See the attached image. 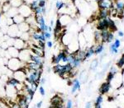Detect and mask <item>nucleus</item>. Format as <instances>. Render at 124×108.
I'll use <instances>...</instances> for the list:
<instances>
[{"mask_svg": "<svg viewBox=\"0 0 124 108\" xmlns=\"http://www.w3.org/2000/svg\"><path fill=\"white\" fill-rule=\"evenodd\" d=\"M51 107H55L59 105H63V99H62L61 97H59V96L56 95L51 98Z\"/></svg>", "mask_w": 124, "mask_h": 108, "instance_id": "2eb2a0df", "label": "nucleus"}, {"mask_svg": "<svg viewBox=\"0 0 124 108\" xmlns=\"http://www.w3.org/2000/svg\"><path fill=\"white\" fill-rule=\"evenodd\" d=\"M103 101V95H99V97H98L97 98H96L94 104H98V105H101Z\"/></svg>", "mask_w": 124, "mask_h": 108, "instance_id": "c9c22d12", "label": "nucleus"}, {"mask_svg": "<svg viewBox=\"0 0 124 108\" xmlns=\"http://www.w3.org/2000/svg\"><path fill=\"white\" fill-rule=\"evenodd\" d=\"M10 4H11L12 7H17L18 8L20 6H22L24 3V0H10Z\"/></svg>", "mask_w": 124, "mask_h": 108, "instance_id": "b1692460", "label": "nucleus"}, {"mask_svg": "<svg viewBox=\"0 0 124 108\" xmlns=\"http://www.w3.org/2000/svg\"><path fill=\"white\" fill-rule=\"evenodd\" d=\"M93 38H94V41L97 44L102 43V37H101V31L99 30H96L93 32Z\"/></svg>", "mask_w": 124, "mask_h": 108, "instance_id": "5701e85b", "label": "nucleus"}, {"mask_svg": "<svg viewBox=\"0 0 124 108\" xmlns=\"http://www.w3.org/2000/svg\"><path fill=\"white\" fill-rule=\"evenodd\" d=\"M14 22H13V19L12 17H7V26L8 27H10V26L13 25Z\"/></svg>", "mask_w": 124, "mask_h": 108, "instance_id": "a19ab883", "label": "nucleus"}, {"mask_svg": "<svg viewBox=\"0 0 124 108\" xmlns=\"http://www.w3.org/2000/svg\"><path fill=\"white\" fill-rule=\"evenodd\" d=\"M17 27H18L19 31H21L22 33H23V32H28V31H30V29H31L30 26L27 22H22L21 24L17 25Z\"/></svg>", "mask_w": 124, "mask_h": 108, "instance_id": "a211bd4d", "label": "nucleus"}, {"mask_svg": "<svg viewBox=\"0 0 124 108\" xmlns=\"http://www.w3.org/2000/svg\"><path fill=\"white\" fill-rule=\"evenodd\" d=\"M27 64L22 62L18 58H10L8 61V65L6 67L11 71L15 72L21 69H25Z\"/></svg>", "mask_w": 124, "mask_h": 108, "instance_id": "f257e3e1", "label": "nucleus"}, {"mask_svg": "<svg viewBox=\"0 0 124 108\" xmlns=\"http://www.w3.org/2000/svg\"><path fill=\"white\" fill-rule=\"evenodd\" d=\"M46 45L47 46V48L51 49V48H52V46H53V42L49 40V41H47L46 42Z\"/></svg>", "mask_w": 124, "mask_h": 108, "instance_id": "79ce46f5", "label": "nucleus"}, {"mask_svg": "<svg viewBox=\"0 0 124 108\" xmlns=\"http://www.w3.org/2000/svg\"><path fill=\"white\" fill-rule=\"evenodd\" d=\"M81 82L78 79H75L72 81V87H71V93L75 94L78 90L80 89Z\"/></svg>", "mask_w": 124, "mask_h": 108, "instance_id": "ddd939ff", "label": "nucleus"}, {"mask_svg": "<svg viewBox=\"0 0 124 108\" xmlns=\"http://www.w3.org/2000/svg\"><path fill=\"white\" fill-rule=\"evenodd\" d=\"M21 34H22V32L19 31L17 25H15V24H13V25L10 26V27H8V28L7 35H8L9 36L12 37V38L20 37Z\"/></svg>", "mask_w": 124, "mask_h": 108, "instance_id": "20e7f679", "label": "nucleus"}, {"mask_svg": "<svg viewBox=\"0 0 124 108\" xmlns=\"http://www.w3.org/2000/svg\"><path fill=\"white\" fill-rule=\"evenodd\" d=\"M51 33L49 32V31H46V32H45V37H46V40H47V41H49L50 39L51 38Z\"/></svg>", "mask_w": 124, "mask_h": 108, "instance_id": "37998d69", "label": "nucleus"}, {"mask_svg": "<svg viewBox=\"0 0 124 108\" xmlns=\"http://www.w3.org/2000/svg\"><path fill=\"white\" fill-rule=\"evenodd\" d=\"M113 78H114V75H113V73H108V75H107V77H106V82L111 83V82L113 81Z\"/></svg>", "mask_w": 124, "mask_h": 108, "instance_id": "e433bc0d", "label": "nucleus"}, {"mask_svg": "<svg viewBox=\"0 0 124 108\" xmlns=\"http://www.w3.org/2000/svg\"><path fill=\"white\" fill-rule=\"evenodd\" d=\"M17 14H18V8L11 7V8H10L4 15L7 17H12V18H13V17H14L15 16L17 15Z\"/></svg>", "mask_w": 124, "mask_h": 108, "instance_id": "f3484780", "label": "nucleus"}, {"mask_svg": "<svg viewBox=\"0 0 124 108\" xmlns=\"http://www.w3.org/2000/svg\"><path fill=\"white\" fill-rule=\"evenodd\" d=\"M38 91H39V93L41 94L42 97H44V96L46 95V90H45V88H44V87L43 86H39L38 87Z\"/></svg>", "mask_w": 124, "mask_h": 108, "instance_id": "4c0bfd02", "label": "nucleus"}, {"mask_svg": "<svg viewBox=\"0 0 124 108\" xmlns=\"http://www.w3.org/2000/svg\"><path fill=\"white\" fill-rule=\"evenodd\" d=\"M29 6H30V7H31V9L32 10V12H34L37 7H39V2L37 1V0H34L32 3H30Z\"/></svg>", "mask_w": 124, "mask_h": 108, "instance_id": "c756f323", "label": "nucleus"}, {"mask_svg": "<svg viewBox=\"0 0 124 108\" xmlns=\"http://www.w3.org/2000/svg\"><path fill=\"white\" fill-rule=\"evenodd\" d=\"M85 108H92V102L91 101H88V102H86Z\"/></svg>", "mask_w": 124, "mask_h": 108, "instance_id": "de8ad7c7", "label": "nucleus"}, {"mask_svg": "<svg viewBox=\"0 0 124 108\" xmlns=\"http://www.w3.org/2000/svg\"><path fill=\"white\" fill-rule=\"evenodd\" d=\"M59 21H60V22H61L62 27H65V26L68 25V24L71 22V17L66 14H64V15H61V17H59Z\"/></svg>", "mask_w": 124, "mask_h": 108, "instance_id": "4468645a", "label": "nucleus"}, {"mask_svg": "<svg viewBox=\"0 0 124 108\" xmlns=\"http://www.w3.org/2000/svg\"><path fill=\"white\" fill-rule=\"evenodd\" d=\"M98 65H99V61H98V59H93L90 65V69L93 71L96 70V69L98 68Z\"/></svg>", "mask_w": 124, "mask_h": 108, "instance_id": "7c9ffc66", "label": "nucleus"}, {"mask_svg": "<svg viewBox=\"0 0 124 108\" xmlns=\"http://www.w3.org/2000/svg\"><path fill=\"white\" fill-rule=\"evenodd\" d=\"M113 40H114V35H113V33L112 32V31H110L109 34H108V39H107L106 43H111Z\"/></svg>", "mask_w": 124, "mask_h": 108, "instance_id": "f704fd0d", "label": "nucleus"}, {"mask_svg": "<svg viewBox=\"0 0 124 108\" xmlns=\"http://www.w3.org/2000/svg\"><path fill=\"white\" fill-rule=\"evenodd\" d=\"M7 55L8 56V59L10 58H18L19 50L17 49H16L14 46H9L5 50V56Z\"/></svg>", "mask_w": 124, "mask_h": 108, "instance_id": "1a4fd4ad", "label": "nucleus"}, {"mask_svg": "<svg viewBox=\"0 0 124 108\" xmlns=\"http://www.w3.org/2000/svg\"><path fill=\"white\" fill-rule=\"evenodd\" d=\"M20 38H21V39H23V41H25L26 42H27L29 40H31V34H30L29 31H28V32H23V33L21 34Z\"/></svg>", "mask_w": 124, "mask_h": 108, "instance_id": "bb28decb", "label": "nucleus"}, {"mask_svg": "<svg viewBox=\"0 0 124 108\" xmlns=\"http://www.w3.org/2000/svg\"><path fill=\"white\" fill-rule=\"evenodd\" d=\"M37 1H38V2H39V1H43V0H37Z\"/></svg>", "mask_w": 124, "mask_h": 108, "instance_id": "4d7b16f0", "label": "nucleus"}, {"mask_svg": "<svg viewBox=\"0 0 124 108\" xmlns=\"http://www.w3.org/2000/svg\"><path fill=\"white\" fill-rule=\"evenodd\" d=\"M50 26H51V27L54 26V21H53V20H51V24H50Z\"/></svg>", "mask_w": 124, "mask_h": 108, "instance_id": "864d4df0", "label": "nucleus"}, {"mask_svg": "<svg viewBox=\"0 0 124 108\" xmlns=\"http://www.w3.org/2000/svg\"><path fill=\"white\" fill-rule=\"evenodd\" d=\"M0 31H1V27H0Z\"/></svg>", "mask_w": 124, "mask_h": 108, "instance_id": "13d9d810", "label": "nucleus"}, {"mask_svg": "<svg viewBox=\"0 0 124 108\" xmlns=\"http://www.w3.org/2000/svg\"><path fill=\"white\" fill-rule=\"evenodd\" d=\"M46 83V79L45 78H41V79H40V81H39V84L43 86Z\"/></svg>", "mask_w": 124, "mask_h": 108, "instance_id": "a18cd8bd", "label": "nucleus"}, {"mask_svg": "<svg viewBox=\"0 0 124 108\" xmlns=\"http://www.w3.org/2000/svg\"><path fill=\"white\" fill-rule=\"evenodd\" d=\"M34 1V0H24V3H27V4H30V3H31L32 2Z\"/></svg>", "mask_w": 124, "mask_h": 108, "instance_id": "8fccbe9b", "label": "nucleus"}, {"mask_svg": "<svg viewBox=\"0 0 124 108\" xmlns=\"http://www.w3.org/2000/svg\"><path fill=\"white\" fill-rule=\"evenodd\" d=\"M113 45H114V46L117 48V49H118L120 47V45H121V41H120L119 39H115L114 40V42H113Z\"/></svg>", "mask_w": 124, "mask_h": 108, "instance_id": "ea45409f", "label": "nucleus"}, {"mask_svg": "<svg viewBox=\"0 0 124 108\" xmlns=\"http://www.w3.org/2000/svg\"><path fill=\"white\" fill-rule=\"evenodd\" d=\"M13 77L15 78L17 81H19L20 83H24L27 78V74H26V72L24 69H21L19 70H17L15 72H13Z\"/></svg>", "mask_w": 124, "mask_h": 108, "instance_id": "0eeeda50", "label": "nucleus"}, {"mask_svg": "<svg viewBox=\"0 0 124 108\" xmlns=\"http://www.w3.org/2000/svg\"><path fill=\"white\" fill-rule=\"evenodd\" d=\"M17 104L20 108H29V102L26 99L25 95H20L17 99Z\"/></svg>", "mask_w": 124, "mask_h": 108, "instance_id": "f8f14e48", "label": "nucleus"}, {"mask_svg": "<svg viewBox=\"0 0 124 108\" xmlns=\"http://www.w3.org/2000/svg\"><path fill=\"white\" fill-rule=\"evenodd\" d=\"M31 51L29 48H26V49L21 50H19V55L18 59L23 63H28L31 60Z\"/></svg>", "mask_w": 124, "mask_h": 108, "instance_id": "f03ea898", "label": "nucleus"}, {"mask_svg": "<svg viewBox=\"0 0 124 108\" xmlns=\"http://www.w3.org/2000/svg\"><path fill=\"white\" fill-rule=\"evenodd\" d=\"M109 17V10L100 9L98 15V19H105Z\"/></svg>", "mask_w": 124, "mask_h": 108, "instance_id": "6ab92c4d", "label": "nucleus"}, {"mask_svg": "<svg viewBox=\"0 0 124 108\" xmlns=\"http://www.w3.org/2000/svg\"><path fill=\"white\" fill-rule=\"evenodd\" d=\"M109 27V17L105 19H99L96 25L97 30L99 31H103V30H108Z\"/></svg>", "mask_w": 124, "mask_h": 108, "instance_id": "423d86ee", "label": "nucleus"}, {"mask_svg": "<svg viewBox=\"0 0 124 108\" xmlns=\"http://www.w3.org/2000/svg\"><path fill=\"white\" fill-rule=\"evenodd\" d=\"M104 50V45L103 43L97 44V45L94 47V54L95 55H101Z\"/></svg>", "mask_w": 124, "mask_h": 108, "instance_id": "412c9836", "label": "nucleus"}, {"mask_svg": "<svg viewBox=\"0 0 124 108\" xmlns=\"http://www.w3.org/2000/svg\"><path fill=\"white\" fill-rule=\"evenodd\" d=\"M0 108H1V107H0Z\"/></svg>", "mask_w": 124, "mask_h": 108, "instance_id": "bf43d9fd", "label": "nucleus"}, {"mask_svg": "<svg viewBox=\"0 0 124 108\" xmlns=\"http://www.w3.org/2000/svg\"><path fill=\"white\" fill-rule=\"evenodd\" d=\"M112 85L110 83H108V82H105V83H102L99 89V92L100 93V95H104V94L108 93L109 92V90L111 89Z\"/></svg>", "mask_w": 124, "mask_h": 108, "instance_id": "9b49d317", "label": "nucleus"}, {"mask_svg": "<svg viewBox=\"0 0 124 108\" xmlns=\"http://www.w3.org/2000/svg\"><path fill=\"white\" fill-rule=\"evenodd\" d=\"M20 83L19 81H17V79H15V78L13 77H10L8 80L7 81V83H6V84L7 85H9V86H12V87H16V86H17L18 83Z\"/></svg>", "mask_w": 124, "mask_h": 108, "instance_id": "393cba45", "label": "nucleus"}, {"mask_svg": "<svg viewBox=\"0 0 124 108\" xmlns=\"http://www.w3.org/2000/svg\"><path fill=\"white\" fill-rule=\"evenodd\" d=\"M42 104H43V101H40L37 104H36V107H37V108H41V106H42Z\"/></svg>", "mask_w": 124, "mask_h": 108, "instance_id": "49530a36", "label": "nucleus"}, {"mask_svg": "<svg viewBox=\"0 0 124 108\" xmlns=\"http://www.w3.org/2000/svg\"><path fill=\"white\" fill-rule=\"evenodd\" d=\"M117 67L118 68V69H123V68L124 67V59H123V58H120V59L117 60Z\"/></svg>", "mask_w": 124, "mask_h": 108, "instance_id": "473e14b6", "label": "nucleus"}, {"mask_svg": "<svg viewBox=\"0 0 124 108\" xmlns=\"http://www.w3.org/2000/svg\"><path fill=\"white\" fill-rule=\"evenodd\" d=\"M73 101L70 99H68L66 101V105H65V108H73Z\"/></svg>", "mask_w": 124, "mask_h": 108, "instance_id": "58836bf2", "label": "nucleus"}, {"mask_svg": "<svg viewBox=\"0 0 124 108\" xmlns=\"http://www.w3.org/2000/svg\"><path fill=\"white\" fill-rule=\"evenodd\" d=\"M85 59H89L91 56H93V55H94V46H91L90 48H87V49L85 50Z\"/></svg>", "mask_w": 124, "mask_h": 108, "instance_id": "aec40b11", "label": "nucleus"}, {"mask_svg": "<svg viewBox=\"0 0 124 108\" xmlns=\"http://www.w3.org/2000/svg\"><path fill=\"white\" fill-rule=\"evenodd\" d=\"M5 93H6V95H7V97H10V98H12V97H15V96L17 95V89H16V87H12V86H9V85L6 84Z\"/></svg>", "mask_w": 124, "mask_h": 108, "instance_id": "9d476101", "label": "nucleus"}, {"mask_svg": "<svg viewBox=\"0 0 124 108\" xmlns=\"http://www.w3.org/2000/svg\"><path fill=\"white\" fill-rule=\"evenodd\" d=\"M31 62H34V63L37 64V65H41L43 67V64H44V60H43V57L38 56L37 55H34V54H31Z\"/></svg>", "mask_w": 124, "mask_h": 108, "instance_id": "dca6fc26", "label": "nucleus"}, {"mask_svg": "<svg viewBox=\"0 0 124 108\" xmlns=\"http://www.w3.org/2000/svg\"><path fill=\"white\" fill-rule=\"evenodd\" d=\"M109 51H110V53H111L112 55H114V54L118 53V49H117V48L114 46L113 43V44H111V45H110V46H109Z\"/></svg>", "mask_w": 124, "mask_h": 108, "instance_id": "2f4dec72", "label": "nucleus"}, {"mask_svg": "<svg viewBox=\"0 0 124 108\" xmlns=\"http://www.w3.org/2000/svg\"><path fill=\"white\" fill-rule=\"evenodd\" d=\"M98 3H99V9H107L110 11L113 8V6H114L113 0H99Z\"/></svg>", "mask_w": 124, "mask_h": 108, "instance_id": "39448f33", "label": "nucleus"}, {"mask_svg": "<svg viewBox=\"0 0 124 108\" xmlns=\"http://www.w3.org/2000/svg\"><path fill=\"white\" fill-rule=\"evenodd\" d=\"M94 108H102L101 105H98V104H94Z\"/></svg>", "mask_w": 124, "mask_h": 108, "instance_id": "603ef678", "label": "nucleus"}, {"mask_svg": "<svg viewBox=\"0 0 124 108\" xmlns=\"http://www.w3.org/2000/svg\"><path fill=\"white\" fill-rule=\"evenodd\" d=\"M18 13L20 15H22L24 18H27V17H30L31 15L33 14L32 10L31 9L30 6L27 3H23L22 6H20L18 7Z\"/></svg>", "mask_w": 124, "mask_h": 108, "instance_id": "7ed1b4c3", "label": "nucleus"}, {"mask_svg": "<svg viewBox=\"0 0 124 108\" xmlns=\"http://www.w3.org/2000/svg\"><path fill=\"white\" fill-rule=\"evenodd\" d=\"M109 73H113V75H116L117 73H118V68L117 67V66H114L113 65L111 68H110V70H109Z\"/></svg>", "mask_w": 124, "mask_h": 108, "instance_id": "72a5a7b5", "label": "nucleus"}, {"mask_svg": "<svg viewBox=\"0 0 124 108\" xmlns=\"http://www.w3.org/2000/svg\"><path fill=\"white\" fill-rule=\"evenodd\" d=\"M122 58H123V59H124V54H123V55H122Z\"/></svg>", "mask_w": 124, "mask_h": 108, "instance_id": "6e6d98bb", "label": "nucleus"}, {"mask_svg": "<svg viewBox=\"0 0 124 108\" xmlns=\"http://www.w3.org/2000/svg\"><path fill=\"white\" fill-rule=\"evenodd\" d=\"M11 108H20V107H19V106H18V104H17V103H13V105H12Z\"/></svg>", "mask_w": 124, "mask_h": 108, "instance_id": "3c124183", "label": "nucleus"}, {"mask_svg": "<svg viewBox=\"0 0 124 108\" xmlns=\"http://www.w3.org/2000/svg\"><path fill=\"white\" fill-rule=\"evenodd\" d=\"M31 108H37V107H36V105H34V106H33V107H31Z\"/></svg>", "mask_w": 124, "mask_h": 108, "instance_id": "5fc2aeb1", "label": "nucleus"}, {"mask_svg": "<svg viewBox=\"0 0 124 108\" xmlns=\"http://www.w3.org/2000/svg\"><path fill=\"white\" fill-rule=\"evenodd\" d=\"M81 63H82V61L80 59H78V58L75 56V60L73 61V63L71 64V66L73 67V69H77V68H79V66H80Z\"/></svg>", "mask_w": 124, "mask_h": 108, "instance_id": "c85d7f7f", "label": "nucleus"}, {"mask_svg": "<svg viewBox=\"0 0 124 108\" xmlns=\"http://www.w3.org/2000/svg\"><path fill=\"white\" fill-rule=\"evenodd\" d=\"M110 32L109 30H103V31H101V37H102V43H106L108 39V34Z\"/></svg>", "mask_w": 124, "mask_h": 108, "instance_id": "a878e982", "label": "nucleus"}, {"mask_svg": "<svg viewBox=\"0 0 124 108\" xmlns=\"http://www.w3.org/2000/svg\"><path fill=\"white\" fill-rule=\"evenodd\" d=\"M13 22H14L15 25H19V24H21L22 22H25V18H24L22 15H20L19 13L17 15H16L14 17H13Z\"/></svg>", "mask_w": 124, "mask_h": 108, "instance_id": "4be33fe9", "label": "nucleus"}, {"mask_svg": "<svg viewBox=\"0 0 124 108\" xmlns=\"http://www.w3.org/2000/svg\"><path fill=\"white\" fill-rule=\"evenodd\" d=\"M27 45H28V44H27V42H26L25 41H23V40L21 39L20 37L14 38L13 46H14L16 49L18 50H21L26 49V48H28Z\"/></svg>", "mask_w": 124, "mask_h": 108, "instance_id": "6e6552de", "label": "nucleus"}, {"mask_svg": "<svg viewBox=\"0 0 124 108\" xmlns=\"http://www.w3.org/2000/svg\"><path fill=\"white\" fill-rule=\"evenodd\" d=\"M117 35H118L119 37H123L124 36V32L123 31H118V32H117Z\"/></svg>", "mask_w": 124, "mask_h": 108, "instance_id": "09e8293b", "label": "nucleus"}, {"mask_svg": "<svg viewBox=\"0 0 124 108\" xmlns=\"http://www.w3.org/2000/svg\"><path fill=\"white\" fill-rule=\"evenodd\" d=\"M65 7V3L61 1V0H56V2H55V7H56L58 11L64 8Z\"/></svg>", "mask_w": 124, "mask_h": 108, "instance_id": "cd10ccee", "label": "nucleus"}, {"mask_svg": "<svg viewBox=\"0 0 124 108\" xmlns=\"http://www.w3.org/2000/svg\"><path fill=\"white\" fill-rule=\"evenodd\" d=\"M46 0L39 1V7H46Z\"/></svg>", "mask_w": 124, "mask_h": 108, "instance_id": "c03bdc74", "label": "nucleus"}]
</instances>
